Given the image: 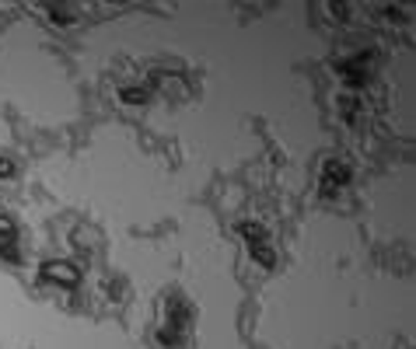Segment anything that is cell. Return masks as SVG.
Returning a JSON list of instances; mask_svg holds the SVG:
<instances>
[{
  "mask_svg": "<svg viewBox=\"0 0 416 349\" xmlns=\"http://www.w3.org/2000/svg\"><path fill=\"white\" fill-rule=\"evenodd\" d=\"M46 280H56V283H67V287H77L81 273L70 266V262H49L46 266Z\"/></svg>",
  "mask_w": 416,
  "mask_h": 349,
  "instance_id": "cell-1",
  "label": "cell"
},
{
  "mask_svg": "<svg viewBox=\"0 0 416 349\" xmlns=\"http://www.w3.org/2000/svg\"><path fill=\"white\" fill-rule=\"evenodd\" d=\"M14 175V164L11 161H0V178H11Z\"/></svg>",
  "mask_w": 416,
  "mask_h": 349,
  "instance_id": "cell-2",
  "label": "cell"
},
{
  "mask_svg": "<svg viewBox=\"0 0 416 349\" xmlns=\"http://www.w3.org/2000/svg\"><path fill=\"white\" fill-rule=\"evenodd\" d=\"M7 231H11V224H7V220L0 217V234H7Z\"/></svg>",
  "mask_w": 416,
  "mask_h": 349,
  "instance_id": "cell-3",
  "label": "cell"
}]
</instances>
